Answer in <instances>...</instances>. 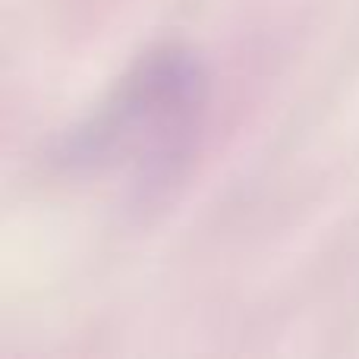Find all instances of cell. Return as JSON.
Returning a JSON list of instances; mask_svg holds the SVG:
<instances>
[{
    "label": "cell",
    "mask_w": 359,
    "mask_h": 359,
    "mask_svg": "<svg viewBox=\"0 0 359 359\" xmlns=\"http://www.w3.org/2000/svg\"><path fill=\"white\" fill-rule=\"evenodd\" d=\"M208 104L211 76L202 57L183 44H158L57 142L54 161L69 174L126 168L142 196H161L196 158Z\"/></svg>",
    "instance_id": "6da1fadb"
}]
</instances>
